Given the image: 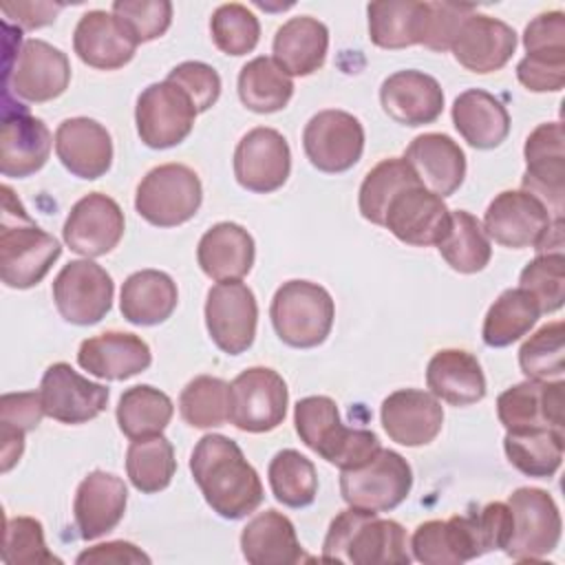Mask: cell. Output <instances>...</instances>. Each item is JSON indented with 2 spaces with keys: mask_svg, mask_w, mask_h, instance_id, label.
I'll return each mask as SVG.
<instances>
[{
  "mask_svg": "<svg viewBox=\"0 0 565 565\" xmlns=\"http://www.w3.org/2000/svg\"><path fill=\"white\" fill-rule=\"evenodd\" d=\"M287 384L267 366H252L230 384V422L245 433H269L287 415Z\"/></svg>",
  "mask_w": 565,
  "mask_h": 565,
  "instance_id": "10",
  "label": "cell"
},
{
  "mask_svg": "<svg viewBox=\"0 0 565 565\" xmlns=\"http://www.w3.org/2000/svg\"><path fill=\"white\" fill-rule=\"evenodd\" d=\"M294 424L302 444L340 470L360 468L382 448L373 430L344 426L335 402L327 395L298 399Z\"/></svg>",
  "mask_w": 565,
  "mask_h": 565,
  "instance_id": "4",
  "label": "cell"
},
{
  "mask_svg": "<svg viewBox=\"0 0 565 565\" xmlns=\"http://www.w3.org/2000/svg\"><path fill=\"white\" fill-rule=\"evenodd\" d=\"M2 561L7 565H49L62 563L44 541L42 523L33 516H13L4 523Z\"/></svg>",
  "mask_w": 565,
  "mask_h": 565,
  "instance_id": "52",
  "label": "cell"
},
{
  "mask_svg": "<svg viewBox=\"0 0 565 565\" xmlns=\"http://www.w3.org/2000/svg\"><path fill=\"white\" fill-rule=\"evenodd\" d=\"M40 391L4 393L0 397V457L2 472H9L22 457L24 435L40 426L44 417Z\"/></svg>",
  "mask_w": 565,
  "mask_h": 565,
  "instance_id": "44",
  "label": "cell"
},
{
  "mask_svg": "<svg viewBox=\"0 0 565 565\" xmlns=\"http://www.w3.org/2000/svg\"><path fill=\"white\" fill-rule=\"evenodd\" d=\"M404 159L422 185L441 199L455 194L463 183L466 154L459 143L444 132H424L415 137L408 143Z\"/></svg>",
  "mask_w": 565,
  "mask_h": 565,
  "instance_id": "29",
  "label": "cell"
},
{
  "mask_svg": "<svg viewBox=\"0 0 565 565\" xmlns=\"http://www.w3.org/2000/svg\"><path fill=\"white\" fill-rule=\"evenodd\" d=\"M519 82L532 93H554L565 84V57L525 55L516 64Z\"/></svg>",
  "mask_w": 565,
  "mask_h": 565,
  "instance_id": "57",
  "label": "cell"
},
{
  "mask_svg": "<svg viewBox=\"0 0 565 565\" xmlns=\"http://www.w3.org/2000/svg\"><path fill=\"white\" fill-rule=\"evenodd\" d=\"M113 15L137 42L161 38L172 22V4L168 0H115Z\"/></svg>",
  "mask_w": 565,
  "mask_h": 565,
  "instance_id": "53",
  "label": "cell"
},
{
  "mask_svg": "<svg viewBox=\"0 0 565 565\" xmlns=\"http://www.w3.org/2000/svg\"><path fill=\"white\" fill-rule=\"evenodd\" d=\"M360 508L342 510L329 525L322 543V561L351 565H408L406 530L393 521Z\"/></svg>",
  "mask_w": 565,
  "mask_h": 565,
  "instance_id": "2",
  "label": "cell"
},
{
  "mask_svg": "<svg viewBox=\"0 0 565 565\" xmlns=\"http://www.w3.org/2000/svg\"><path fill=\"white\" fill-rule=\"evenodd\" d=\"M554 218L547 207L525 190L497 194L483 216V232L499 245L523 249L536 247L550 232Z\"/></svg>",
  "mask_w": 565,
  "mask_h": 565,
  "instance_id": "17",
  "label": "cell"
},
{
  "mask_svg": "<svg viewBox=\"0 0 565 565\" xmlns=\"http://www.w3.org/2000/svg\"><path fill=\"white\" fill-rule=\"evenodd\" d=\"M333 298L311 280L282 282L269 307L276 335L294 349H313L327 340L333 327Z\"/></svg>",
  "mask_w": 565,
  "mask_h": 565,
  "instance_id": "5",
  "label": "cell"
},
{
  "mask_svg": "<svg viewBox=\"0 0 565 565\" xmlns=\"http://www.w3.org/2000/svg\"><path fill=\"white\" fill-rule=\"evenodd\" d=\"M256 247L252 234L232 221L212 225L199 241L196 260L205 276L216 282L241 280L254 265Z\"/></svg>",
  "mask_w": 565,
  "mask_h": 565,
  "instance_id": "32",
  "label": "cell"
},
{
  "mask_svg": "<svg viewBox=\"0 0 565 565\" xmlns=\"http://www.w3.org/2000/svg\"><path fill=\"white\" fill-rule=\"evenodd\" d=\"M565 135L561 121L539 124L525 139L523 190L534 194L554 221H563Z\"/></svg>",
  "mask_w": 565,
  "mask_h": 565,
  "instance_id": "13",
  "label": "cell"
},
{
  "mask_svg": "<svg viewBox=\"0 0 565 565\" xmlns=\"http://www.w3.org/2000/svg\"><path fill=\"white\" fill-rule=\"evenodd\" d=\"M196 115L190 97L168 79L150 84L137 97V132L154 150L179 146L192 132Z\"/></svg>",
  "mask_w": 565,
  "mask_h": 565,
  "instance_id": "12",
  "label": "cell"
},
{
  "mask_svg": "<svg viewBox=\"0 0 565 565\" xmlns=\"http://www.w3.org/2000/svg\"><path fill=\"white\" fill-rule=\"evenodd\" d=\"M369 38L380 49H406L422 44L426 2L415 0H386L371 2Z\"/></svg>",
  "mask_w": 565,
  "mask_h": 565,
  "instance_id": "38",
  "label": "cell"
},
{
  "mask_svg": "<svg viewBox=\"0 0 565 565\" xmlns=\"http://www.w3.org/2000/svg\"><path fill=\"white\" fill-rule=\"evenodd\" d=\"M541 309L534 296L521 287L505 289L488 309L483 318V342L501 349L521 340L539 320Z\"/></svg>",
  "mask_w": 565,
  "mask_h": 565,
  "instance_id": "40",
  "label": "cell"
},
{
  "mask_svg": "<svg viewBox=\"0 0 565 565\" xmlns=\"http://www.w3.org/2000/svg\"><path fill=\"white\" fill-rule=\"evenodd\" d=\"M110 391L82 377L71 364H51L40 382L44 413L60 424H86L106 411Z\"/></svg>",
  "mask_w": 565,
  "mask_h": 565,
  "instance_id": "20",
  "label": "cell"
},
{
  "mask_svg": "<svg viewBox=\"0 0 565 565\" xmlns=\"http://www.w3.org/2000/svg\"><path fill=\"white\" fill-rule=\"evenodd\" d=\"M329 31L327 26L311 18L298 15L287 20L274 35V60L276 64L294 77H307L316 73L327 57Z\"/></svg>",
  "mask_w": 565,
  "mask_h": 565,
  "instance_id": "35",
  "label": "cell"
},
{
  "mask_svg": "<svg viewBox=\"0 0 565 565\" xmlns=\"http://www.w3.org/2000/svg\"><path fill=\"white\" fill-rule=\"evenodd\" d=\"M181 417L194 428H216L230 422V384L221 377L199 375L179 395Z\"/></svg>",
  "mask_w": 565,
  "mask_h": 565,
  "instance_id": "48",
  "label": "cell"
},
{
  "mask_svg": "<svg viewBox=\"0 0 565 565\" xmlns=\"http://www.w3.org/2000/svg\"><path fill=\"white\" fill-rule=\"evenodd\" d=\"M113 294L110 274L90 258L66 263L53 280V302L60 316L79 327L99 322L110 311Z\"/></svg>",
  "mask_w": 565,
  "mask_h": 565,
  "instance_id": "11",
  "label": "cell"
},
{
  "mask_svg": "<svg viewBox=\"0 0 565 565\" xmlns=\"http://www.w3.org/2000/svg\"><path fill=\"white\" fill-rule=\"evenodd\" d=\"M291 95V75H287L274 57H254L238 73V97L254 113L282 110Z\"/></svg>",
  "mask_w": 565,
  "mask_h": 565,
  "instance_id": "42",
  "label": "cell"
},
{
  "mask_svg": "<svg viewBox=\"0 0 565 565\" xmlns=\"http://www.w3.org/2000/svg\"><path fill=\"white\" fill-rule=\"evenodd\" d=\"M477 521H479V527L483 534L486 550L488 552L505 550L510 534H512V514H510L508 503L494 501V503L483 505L477 512Z\"/></svg>",
  "mask_w": 565,
  "mask_h": 565,
  "instance_id": "58",
  "label": "cell"
},
{
  "mask_svg": "<svg viewBox=\"0 0 565 565\" xmlns=\"http://www.w3.org/2000/svg\"><path fill=\"white\" fill-rule=\"evenodd\" d=\"M382 227L406 245H437L450 227V210L441 196L422 183L408 185L391 199Z\"/></svg>",
  "mask_w": 565,
  "mask_h": 565,
  "instance_id": "16",
  "label": "cell"
},
{
  "mask_svg": "<svg viewBox=\"0 0 565 565\" xmlns=\"http://www.w3.org/2000/svg\"><path fill=\"white\" fill-rule=\"evenodd\" d=\"M411 550L424 565H459L488 552L477 514L419 523L411 536Z\"/></svg>",
  "mask_w": 565,
  "mask_h": 565,
  "instance_id": "22",
  "label": "cell"
},
{
  "mask_svg": "<svg viewBox=\"0 0 565 565\" xmlns=\"http://www.w3.org/2000/svg\"><path fill=\"white\" fill-rule=\"evenodd\" d=\"M172 413V399L163 391L150 384H137L121 393L117 404V424L128 439H143L161 435L170 424Z\"/></svg>",
  "mask_w": 565,
  "mask_h": 565,
  "instance_id": "41",
  "label": "cell"
},
{
  "mask_svg": "<svg viewBox=\"0 0 565 565\" xmlns=\"http://www.w3.org/2000/svg\"><path fill=\"white\" fill-rule=\"evenodd\" d=\"M55 152L71 174L93 181L110 170L113 139L99 121L71 117L55 130Z\"/></svg>",
  "mask_w": 565,
  "mask_h": 565,
  "instance_id": "27",
  "label": "cell"
},
{
  "mask_svg": "<svg viewBox=\"0 0 565 565\" xmlns=\"http://www.w3.org/2000/svg\"><path fill=\"white\" fill-rule=\"evenodd\" d=\"M565 333L563 322H547L532 333L519 349V366L527 380L552 382L563 380L565 364Z\"/></svg>",
  "mask_w": 565,
  "mask_h": 565,
  "instance_id": "49",
  "label": "cell"
},
{
  "mask_svg": "<svg viewBox=\"0 0 565 565\" xmlns=\"http://www.w3.org/2000/svg\"><path fill=\"white\" fill-rule=\"evenodd\" d=\"M508 508L512 514V534L505 554L514 561H539L556 550L561 541V514L547 490L516 488Z\"/></svg>",
  "mask_w": 565,
  "mask_h": 565,
  "instance_id": "9",
  "label": "cell"
},
{
  "mask_svg": "<svg viewBox=\"0 0 565 565\" xmlns=\"http://www.w3.org/2000/svg\"><path fill=\"white\" fill-rule=\"evenodd\" d=\"M166 79L177 84L190 97L196 113H205L210 106L216 104L221 95L218 73L203 62H181L168 73Z\"/></svg>",
  "mask_w": 565,
  "mask_h": 565,
  "instance_id": "55",
  "label": "cell"
},
{
  "mask_svg": "<svg viewBox=\"0 0 565 565\" xmlns=\"http://www.w3.org/2000/svg\"><path fill=\"white\" fill-rule=\"evenodd\" d=\"M57 238L38 227L9 185H2L0 278L11 289L35 287L60 258Z\"/></svg>",
  "mask_w": 565,
  "mask_h": 565,
  "instance_id": "3",
  "label": "cell"
},
{
  "mask_svg": "<svg viewBox=\"0 0 565 565\" xmlns=\"http://www.w3.org/2000/svg\"><path fill=\"white\" fill-rule=\"evenodd\" d=\"M256 322L258 305L245 282L223 280L207 291L205 327L221 351L230 355L247 351L256 335Z\"/></svg>",
  "mask_w": 565,
  "mask_h": 565,
  "instance_id": "15",
  "label": "cell"
},
{
  "mask_svg": "<svg viewBox=\"0 0 565 565\" xmlns=\"http://www.w3.org/2000/svg\"><path fill=\"white\" fill-rule=\"evenodd\" d=\"M179 302L174 280L159 269H141L130 274L121 285L119 307L128 322L152 327L172 316Z\"/></svg>",
  "mask_w": 565,
  "mask_h": 565,
  "instance_id": "37",
  "label": "cell"
},
{
  "mask_svg": "<svg viewBox=\"0 0 565 565\" xmlns=\"http://www.w3.org/2000/svg\"><path fill=\"white\" fill-rule=\"evenodd\" d=\"M523 46L527 55L565 57V13H539L523 31Z\"/></svg>",
  "mask_w": 565,
  "mask_h": 565,
  "instance_id": "56",
  "label": "cell"
},
{
  "mask_svg": "<svg viewBox=\"0 0 565 565\" xmlns=\"http://www.w3.org/2000/svg\"><path fill=\"white\" fill-rule=\"evenodd\" d=\"M124 212L119 203L102 192L82 196L64 221V243L84 258H97L113 252L124 236Z\"/></svg>",
  "mask_w": 565,
  "mask_h": 565,
  "instance_id": "18",
  "label": "cell"
},
{
  "mask_svg": "<svg viewBox=\"0 0 565 565\" xmlns=\"http://www.w3.org/2000/svg\"><path fill=\"white\" fill-rule=\"evenodd\" d=\"M519 287L534 296L541 313L558 311L565 302V256H563V252L539 254L534 260H530L519 276Z\"/></svg>",
  "mask_w": 565,
  "mask_h": 565,
  "instance_id": "51",
  "label": "cell"
},
{
  "mask_svg": "<svg viewBox=\"0 0 565 565\" xmlns=\"http://www.w3.org/2000/svg\"><path fill=\"white\" fill-rule=\"evenodd\" d=\"M380 417L391 441L415 448L430 444L441 433L444 406L428 391L399 388L382 402Z\"/></svg>",
  "mask_w": 565,
  "mask_h": 565,
  "instance_id": "23",
  "label": "cell"
},
{
  "mask_svg": "<svg viewBox=\"0 0 565 565\" xmlns=\"http://www.w3.org/2000/svg\"><path fill=\"white\" fill-rule=\"evenodd\" d=\"M241 550L252 565H294L305 558L294 523L278 510H265L247 521Z\"/></svg>",
  "mask_w": 565,
  "mask_h": 565,
  "instance_id": "34",
  "label": "cell"
},
{
  "mask_svg": "<svg viewBox=\"0 0 565 565\" xmlns=\"http://www.w3.org/2000/svg\"><path fill=\"white\" fill-rule=\"evenodd\" d=\"M267 477L276 501L287 508H307L318 494L316 466L294 448H285L274 455Z\"/></svg>",
  "mask_w": 565,
  "mask_h": 565,
  "instance_id": "47",
  "label": "cell"
},
{
  "mask_svg": "<svg viewBox=\"0 0 565 565\" xmlns=\"http://www.w3.org/2000/svg\"><path fill=\"white\" fill-rule=\"evenodd\" d=\"M452 124L463 141L479 150L501 146L510 132V115L503 102L481 88H468L455 99Z\"/></svg>",
  "mask_w": 565,
  "mask_h": 565,
  "instance_id": "36",
  "label": "cell"
},
{
  "mask_svg": "<svg viewBox=\"0 0 565 565\" xmlns=\"http://www.w3.org/2000/svg\"><path fill=\"white\" fill-rule=\"evenodd\" d=\"M190 470L205 503L223 519H243L263 503L258 472L225 435H203L192 450Z\"/></svg>",
  "mask_w": 565,
  "mask_h": 565,
  "instance_id": "1",
  "label": "cell"
},
{
  "mask_svg": "<svg viewBox=\"0 0 565 565\" xmlns=\"http://www.w3.org/2000/svg\"><path fill=\"white\" fill-rule=\"evenodd\" d=\"M210 33L218 51L225 55L252 53L260 38L258 18L238 2H227L214 9L210 20Z\"/></svg>",
  "mask_w": 565,
  "mask_h": 565,
  "instance_id": "50",
  "label": "cell"
},
{
  "mask_svg": "<svg viewBox=\"0 0 565 565\" xmlns=\"http://www.w3.org/2000/svg\"><path fill=\"white\" fill-rule=\"evenodd\" d=\"M503 450L508 461L523 475L547 479L563 461L565 435L554 428H532V430H508L503 437Z\"/></svg>",
  "mask_w": 565,
  "mask_h": 565,
  "instance_id": "39",
  "label": "cell"
},
{
  "mask_svg": "<svg viewBox=\"0 0 565 565\" xmlns=\"http://www.w3.org/2000/svg\"><path fill=\"white\" fill-rule=\"evenodd\" d=\"M137 42L126 33L113 13L102 9L86 11L75 31L73 49L77 57L99 71H117L126 66L137 51Z\"/></svg>",
  "mask_w": 565,
  "mask_h": 565,
  "instance_id": "31",
  "label": "cell"
},
{
  "mask_svg": "<svg viewBox=\"0 0 565 565\" xmlns=\"http://www.w3.org/2000/svg\"><path fill=\"white\" fill-rule=\"evenodd\" d=\"M441 258L459 274L481 271L492 256V247L483 225L466 210L450 212V227L437 243Z\"/></svg>",
  "mask_w": 565,
  "mask_h": 565,
  "instance_id": "43",
  "label": "cell"
},
{
  "mask_svg": "<svg viewBox=\"0 0 565 565\" xmlns=\"http://www.w3.org/2000/svg\"><path fill=\"white\" fill-rule=\"evenodd\" d=\"M384 113L404 126L433 124L444 110V90L433 75L415 68L388 75L380 86Z\"/></svg>",
  "mask_w": 565,
  "mask_h": 565,
  "instance_id": "28",
  "label": "cell"
},
{
  "mask_svg": "<svg viewBox=\"0 0 565 565\" xmlns=\"http://www.w3.org/2000/svg\"><path fill=\"white\" fill-rule=\"evenodd\" d=\"M53 146L46 124L24 106L18 110L4 108L0 128V172L11 179L35 174L49 159Z\"/></svg>",
  "mask_w": 565,
  "mask_h": 565,
  "instance_id": "24",
  "label": "cell"
},
{
  "mask_svg": "<svg viewBox=\"0 0 565 565\" xmlns=\"http://www.w3.org/2000/svg\"><path fill=\"white\" fill-rule=\"evenodd\" d=\"M64 9L60 2H2L0 11L7 22L13 20L20 29H40L55 22L57 13Z\"/></svg>",
  "mask_w": 565,
  "mask_h": 565,
  "instance_id": "60",
  "label": "cell"
},
{
  "mask_svg": "<svg viewBox=\"0 0 565 565\" xmlns=\"http://www.w3.org/2000/svg\"><path fill=\"white\" fill-rule=\"evenodd\" d=\"M126 503L128 490L124 479L106 470L88 472L79 481L73 501V514L79 536L84 541H95L115 530L117 523L124 519Z\"/></svg>",
  "mask_w": 565,
  "mask_h": 565,
  "instance_id": "25",
  "label": "cell"
},
{
  "mask_svg": "<svg viewBox=\"0 0 565 565\" xmlns=\"http://www.w3.org/2000/svg\"><path fill=\"white\" fill-rule=\"evenodd\" d=\"M477 9L472 4L457 2H426L422 44L430 51H450L461 24Z\"/></svg>",
  "mask_w": 565,
  "mask_h": 565,
  "instance_id": "54",
  "label": "cell"
},
{
  "mask_svg": "<svg viewBox=\"0 0 565 565\" xmlns=\"http://www.w3.org/2000/svg\"><path fill=\"white\" fill-rule=\"evenodd\" d=\"M302 148L309 163L320 172H347L362 157L364 128L347 110H320L302 130Z\"/></svg>",
  "mask_w": 565,
  "mask_h": 565,
  "instance_id": "14",
  "label": "cell"
},
{
  "mask_svg": "<svg viewBox=\"0 0 565 565\" xmlns=\"http://www.w3.org/2000/svg\"><path fill=\"white\" fill-rule=\"evenodd\" d=\"M75 563L86 565V563H95V565H126V563H150V556L146 552H141L135 543L128 541H108V543H99L93 545L88 550H84Z\"/></svg>",
  "mask_w": 565,
  "mask_h": 565,
  "instance_id": "59",
  "label": "cell"
},
{
  "mask_svg": "<svg viewBox=\"0 0 565 565\" xmlns=\"http://www.w3.org/2000/svg\"><path fill=\"white\" fill-rule=\"evenodd\" d=\"M497 415L505 430L565 428V384L563 380H525L505 388L497 397Z\"/></svg>",
  "mask_w": 565,
  "mask_h": 565,
  "instance_id": "21",
  "label": "cell"
},
{
  "mask_svg": "<svg viewBox=\"0 0 565 565\" xmlns=\"http://www.w3.org/2000/svg\"><path fill=\"white\" fill-rule=\"evenodd\" d=\"M289 172L291 150L278 130L258 126L241 137L234 150V177L245 190L274 192L285 185Z\"/></svg>",
  "mask_w": 565,
  "mask_h": 565,
  "instance_id": "19",
  "label": "cell"
},
{
  "mask_svg": "<svg viewBox=\"0 0 565 565\" xmlns=\"http://www.w3.org/2000/svg\"><path fill=\"white\" fill-rule=\"evenodd\" d=\"M71 82V64L57 46L31 38L20 49L7 42L4 55V90L24 102H51L60 97Z\"/></svg>",
  "mask_w": 565,
  "mask_h": 565,
  "instance_id": "7",
  "label": "cell"
},
{
  "mask_svg": "<svg viewBox=\"0 0 565 565\" xmlns=\"http://www.w3.org/2000/svg\"><path fill=\"white\" fill-rule=\"evenodd\" d=\"M174 472V448L163 435L130 441L126 450V475L139 492L154 494L159 490H166Z\"/></svg>",
  "mask_w": 565,
  "mask_h": 565,
  "instance_id": "45",
  "label": "cell"
},
{
  "mask_svg": "<svg viewBox=\"0 0 565 565\" xmlns=\"http://www.w3.org/2000/svg\"><path fill=\"white\" fill-rule=\"evenodd\" d=\"M417 183L422 181L417 179V174L413 172V168L406 163L404 157H391L380 161L375 168L369 170V174L360 185V194H358L360 214L373 225L382 227L384 212L391 199L404 188L417 185Z\"/></svg>",
  "mask_w": 565,
  "mask_h": 565,
  "instance_id": "46",
  "label": "cell"
},
{
  "mask_svg": "<svg viewBox=\"0 0 565 565\" xmlns=\"http://www.w3.org/2000/svg\"><path fill=\"white\" fill-rule=\"evenodd\" d=\"M516 49V33L510 24L483 15L472 13L461 24L450 51L455 60L479 75L494 73L508 64Z\"/></svg>",
  "mask_w": 565,
  "mask_h": 565,
  "instance_id": "26",
  "label": "cell"
},
{
  "mask_svg": "<svg viewBox=\"0 0 565 565\" xmlns=\"http://www.w3.org/2000/svg\"><path fill=\"white\" fill-rule=\"evenodd\" d=\"M152 362L150 347L135 333L104 331L86 338L77 351V364L99 380H128Z\"/></svg>",
  "mask_w": 565,
  "mask_h": 565,
  "instance_id": "30",
  "label": "cell"
},
{
  "mask_svg": "<svg viewBox=\"0 0 565 565\" xmlns=\"http://www.w3.org/2000/svg\"><path fill=\"white\" fill-rule=\"evenodd\" d=\"M426 386L450 406H470L486 397V375L479 360L461 349L437 351L426 366Z\"/></svg>",
  "mask_w": 565,
  "mask_h": 565,
  "instance_id": "33",
  "label": "cell"
},
{
  "mask_svg": "<svg viewBox=\"0 0 565 565\" xmlns=\"http://www.w3.org/2000/svg\"><path fill=\"white\" fill-rule=\"evenodd\" d=\"M413 488L411 463L395 450L380 448L373 459L353 470H342L340 494L347 505L388 512L397 508Z\"/></svg>",
  "mask_w": 565,
  "mask_h": 565,
  "instance_id": "8",
  "label": "cell"
},
{
  "mask_svg": "<svg viewBox=\"0 0 565 565\" xmlns=\"http://www.w3.org/2000/svg\"><path fill=\"white\" fill-rule=\"evenodd\" d=\"M203 201L199 174L183 163L152 168L137 185L135 210L157 227H177L190 221Z\"/></svg>",
  "mask_w": 565,
  "mask_h": 565,
  "instance_id": "6",
  "label": "cell"
}]
</instances>
